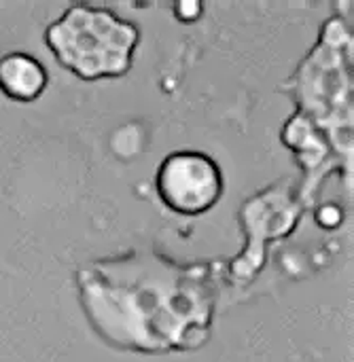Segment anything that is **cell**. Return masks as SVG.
<instances>
[{
    "label": "cell",
    "instance_id": "ba28073f",
    "mask_svg": "<svg viewBox=\"0 0 354 362\" xmlns=\"http://www.w3.org/2000/svg\"><path fill=\"white\" fill-rule=\"evenodd\" d=\"M344 221V212L336 204H323L316 208V223L323 229H336Z\"/></svg>",
    "mask_w": 354,
    "mask_h": 362
},
{
    "label": "cell",
    "instance_id": "7a4b0ae2",
    "mask_svg": "<svg viewBox=\"0 0 354 362\" xmlns=\"http://www.w3.org/2000/svg\"><path fill=\"white\" fill-rule=\"evenodd\" d=\"M295 110L308 117L353 168L354 40L348 13H333L297 68L282 83Z\"/></svg>",
    "mask_w": 354,
    "mask_h": 362
},
{
    "label": "cell",
    "instance_id": "52a82bcc",
    "mask_svg": "<svg viewBox=\"0 0 354 362\" xmlns=\"http://www.w3.org/2000/svg\"><path fill=\"white\" fill-rule=\"evenodd\" d=\"M49 87V70L45 64L23 51L0 57V91L15 102H34Z\"/></svg>",
    "mask_w": 354,
    "mask_h": 362
},
{
    "label": "cell",
    "instance_id": "6da1fadb",
    "mask_svg": "<svg viewBox=\"0 0 354 362\" xmlns=\"http://www.w3.org/2000/svg\"><path fill=\"white\" fill-rule=\"evenodd\" d=\"M225 261H176L132 248L74 274L79 308L108 346L134 354L195 352L215 329Z\"/></svg>",
    "mask_w": 354,
    "mask_h": 362
},
{
    "label": "cell",
    "instance_id": "3957f363",
    "mask_svg": "<svg viewBox=\"0 0 354 362\" xmlns=\"http://www.w3.org/2000/svg\"><path fill=\"white\" fill-rule=\"evenodd\" d=\"M42 40L57 64L76 78L113 81L134 68L140 25L108 6L72 2L45 28Z\"/></svg>",
    "mask_w": 354,
    "mask_h": 362
},
{
    "label": "cell",
    "instance_id": "277c9868",
    "mask_svg": "<svg viewBox=\"0 0 354 362\" xmlns=\"http://www.w3.org/2000/svg\"><path fill=\"white\" fill-rule=\"evenodd\" d=\"M306 206L299 199L297 182L280 178L249 195L238 210V225L244 235L242 250L225 261L229 284H251L266 269L270 248L291 238L304 221Z\"/></svg>",
    "mask_w": 354,
    "mask_h": 362
},
{
    "label": "cell",
    "instance_id": "9c48e42d",
    "mask_svg": "<svg viewBox=\"0 0 354 362\" xmlns=\"http://www.w3.org/2000/svg\"><path fill=\"white\" fill-rule=\"evenodd\" d=\"M202 11H204V4L198 2V0H183V2H176L174 4L176 19L178 21H185V23L198 21L202 17Z\"/></svg>",
    "mask_w": 354,
    "mask_h": 362
},
{
    "label": "cell",
    "instance_id": "8992f818",
    "mask_svg": "<svg viewBox=\"0 0 354 362\" xmlns=\"http://www.w3.org/2000/svg\"><path fill=\"white\" fill-rule=\"evenodd\" d=\"M280 142L291 151L295 163L302 172L297 182V193L306 210L314 208L329 176H340L342 185L350 189L353 168L344 165L336 155L327 136L302 112L293 110V115L280 127Z\"/></svg>",
    "mask_w": 354,
    "mask_h": 362
},
{
    "label": "cell",
    "instance_id": "5b68a950",
    "mask_svg": "<svg viewBox=\"0 0 354 362\" xmlns=\"http://www.w3.org/2000/svg\"><path fill=\"white\" fill-rule=\"evenodd\" d=\"M155 193L159 202L178 216H202L223 199L225 176L212 155L181 148L159 161Z\"/></svg>",
    "mask_w": 354,
    "mask_h": 362
}]
</instances>
